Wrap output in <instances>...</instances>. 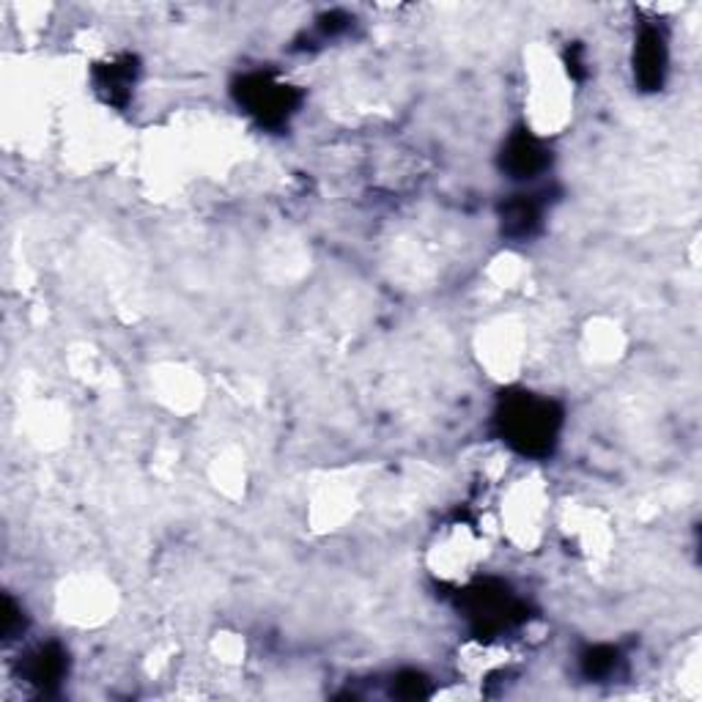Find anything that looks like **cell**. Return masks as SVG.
<instances>
[{
  "instance_id": "7a4b0ae2",
  "label": "cell",
  "mask_w": 702,
  "mask_h": 702,
  "mask_svg": "<svg viewBox=\"0 0 702 702\" xmlns=\"http://www.w3.org/2000/svg\"><path fill=\"white\" fill-rule=\"evenodd\" d=\"M636 64V78L645 89H656L661 85L664 72H667V42H664L661 31L645 28L642 31L640 42H636L634 53Z\"/></svg>"
},
{
  "instance_id": "277c9868",
  "label": "cell",
  "mask_w": 702,
  "mask_h": 702,
  "mask_svg": "<svg viewBox=\"0 0 702 702\" xmlns=\"http://www.w3.org/2000/svg\"><path fill=\"white\" fill-rule=\"evenodd\" d=\"M508 165L519 173L521 179H530L532 173L541 171L543 151L532 135H521V138L510 140L508 149Z\"/></svg>"
},
{
  "instance_id": "3957f363",
  "label": "cell",
  "mask_w": 702,
  "mask_h": 702,
  "mask_svg": "<svg viewBox=\"0 0 702 702\" xmlns=\"http://www.w3.org/2000/svg\"><path fill=\"white\" fill-rule=\"evenodd\" d=\"M244 96H248V105L253 107V113H258L264 118L286 116L288 107H291V91H288V85L275 83L269 78H255L248 85V91H244Z\"/></svg>"
},
{
  "instance_id": "6da1fadb",
  "label": "cell",
  "mask_w": 702,
  "mask_h": 702,
  "mask_svg": "<svg viewBox=\"0 0 702 702\" xmlns=\"http://www.w3.org/2000/svg\"><path fill=\"white\" fill-rule=\"evenodd\" d=\"M505 434H508V442L516 445L519 450H546L552 445L554 428H557V415H554L552 404L536 399H521L510 401L508 410H505L503 417Z\"/></svg>"
}]
</instances>
